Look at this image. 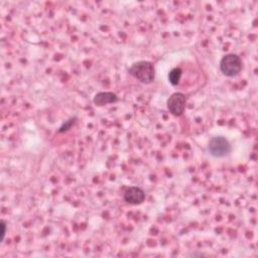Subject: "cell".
I'll return each instance as SVG.
<instances>
[{
    "label": "cell",
    "instance_id": "3",
    "mask_svg": "<svg viewBox=\"0 0 258 258\" xmlns=\"http://www.w3.org/2000/svg\"><path fill=\"white\" fill-rule=\"evenodd\" d=\"M208 150L212 156L220 158L228 156L232 150V146L225 138L215 136L209 142Z\"/></svg>",
    "mask_w": 258,
    "mask_h": 258
},
{
    "label": "cell",
    "instance_id": "6",
    "mask_svg": "<svg viewBox=\"0 0 258 258\" xmlns=\"http://www.w3.org/2000/svg\"><path fill=\"white\" fill-rule=\"evenodd\" d=\"M118 100V96L113 92H99L95 95L93 103L98 107H103L108 104L116 103Z\"/></svg>",
    "mask_w": 258,
    "mask_h": 258
},
{
    "label": "cell",
    "instance_id": "8",
    "mask_svg": "<svg viewBox=\"0 0 258 258\" xmlns=\"http://www.w3.org/2000/svg\"><path fill=\"white\" fill-rule=\"evenodd\" d=\"M76 119H77L76 117H73V118H70L67 121H64V123H62V125L58 128V134H62V132H68L69 129L73 126V124L75 123Z\"/></svg>",
    "mask_w": 258,
    "mask_h": 258
},
{
    "label": "cell",
    "instance_id": "7",
    "mask_svg": "<svg viewBox=\"0 0 258 258\" xmlns=\"http://www.w3.org/2000/svg\"><path fill=\"white\" fill-rule=\"evenodd\" d=\"M182 70L180 68H174L172 69L170 74H168V81L172 85V86H176L178 85L180 81V78H182Z\"/></svg>",
    "mask_w": 258,
    "mask_h": 258
},
{
    "label": "cell",
    "instance_id": "1",
    "mask_svg": "<svg viewBox=\"0 0 258 258\" xmlns=\"http://www.w3.org/2000/svg\"><path fill=\"white\" fill-rule=\"evenodd\" d=\"M128 73L142 84H150L156 78L154 66L148 60H138L132 64Z\"/></svg>",
    "mask_w": 258,
    "mask_h": 258
},
{
    "label": "cell",
    "instance_id": "10",
    "mask_svg": "<svg viewBox=\"0 0 258 258\" xmlns=\"http://www.w3.org/2000/svg\"><path fill=\"white\" fill-rule=\"evenodd\" d=\"M188 256H194V257H196V256H204V254L203 253H192V254H188Z\"/></svg>",
    "mask_w": 258,
    "mask_h": 258
},
{
    "label": "cell",
    "instance_id": "2",
    "mask_svg": "<svg viewBox=\"0 0 258 258\" xmlns=\"http://www.w3.org/2000/svg\"><path fill=\"white\" fill-rule=\"evenodd\" d=\"M220 70L226 77H236L242 70V60L237 54H226L220 60Z\"/></svg>",
    "mask_w": 258,
    "mask_h": 258
},
{
    "label": "cell",
    "instance_id": "9",
    "mask_svg": "<svg viewBox=\"0 0 258 258\" xmlns=\"http://www.w3.org/2000/svg\"><path fill=\"white\" fill-rule=\"evenodd\" d=\"M0 227H2V238H0V243H4L8 230V223L4 220H2V222H0Z\"/></svg>",
    "mask_w": 258,
    "mask_h": 258
},
{
    "label": "cell",
    "instance_id": "5",
    "mask_svg": "<svg viewBox=\"0 0 258 258\" xmlns=\"http://www.w3.org/2000/svg\"><path fill=\"white\" fill-rule=\"evenodd\" d=\"M123 198L126 203L134 206H138L144 202L146 192L142 188L138 186H129L125 190L123 194Z\"/></svg>",
    "mask_w": 258,
    "mask_h": 258
},
{
    "label": "cell",
    "instance_id": "4",
    "mask_svg": "<svg viewBox=\"0 0 258 258\" xmlns=\"http://www.w3.org/2000/svg\"><path fill=\"white\" fill-rule=\"evenodd\" d=\"M186 99L182 93H174L166 102L168 111L174 116H182L186 110Z\"/></svg>",
    "mask_w": 258,
    "mask_h": 258
}]
</instances>
